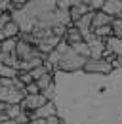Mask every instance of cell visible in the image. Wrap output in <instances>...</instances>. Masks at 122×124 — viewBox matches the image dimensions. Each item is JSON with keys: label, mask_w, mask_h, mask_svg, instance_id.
Instances as JSON below:
<instances>
[{"label": "cell", "mask_w": 122, "mask_h": 124, "mask_svg": "<svg viewBox=\"0 0 122 124\" xmlns=\"http://www.w3.org/2000/svg\"><path fill=\"white\" fill-rule=\"evenodd\" d=\"M36 84H38V88H40V92H44L46 88H50L52 84H53V73H44L40 78H36L34 80Z\"/></svg>", "instance_id": "obj_16"}, {"label": "cell", "mask_w": 122, "mask_h": 124, "mask_svg": "<svg viewBox=\"0 0 122 124\" xmlns=\"http://www.w3.org/2000/svg\"><path fill=\"white\" fill-rule=\"evenodd\" d=\"M84 2L88 4V8L92 12H99L103 8V4H105V0H84Z\"/></svg>", "instance_id": "obj_22"}, {"label": "cell", "mask_w": 122, "mask_h": 124, "mask_svg": "<svg viewBox=\"0 0 122 124\" xmlns=\"http://www.w3.org/2000/svg\"><path fill=\"white\" fill-rule=\"evenodd\" d=\"M111 27H113V36L122 38V17H113Z\"/></svg>", "instance_id": "obj_20"}, {"label": "cell", "mask_w": 122, "mask_h": 124, "mask_svg": "<svg viewBox=\"0 0 122 124\" xmlns=\"http://www.w3.org/2000/svg\"><path fill=\"white\" fill-rule=\"evenodd\" d=\"M32 93H40V88H38V84H36L34 80L25 86V95H32Z\"/></svg>", "instance_id": "obj_24"}, {"label": "cell", "mask_w": 122, "mask_h": 124, "mask_svg": "<svg viewBox=\"0 0 122 124\" xmlns=\"http://www.w3.org/2000/svg\"><path fill=\"white\" fill-rule=\"evenodd\" d=\"M92 17H93V12H88L86 16H82L80 19H76L75 23H73L76 29L82 32V36H86V34H90V32L93 31V29H92Z\"/></svg>", "instance_id": "obj_9"}, {"label": "cell", "mask_w": 122, "mask_h": 124, "mask_svg": "<svg viewBox=\"0 0 122 124\" xmlns=\"http://www.w3.org/2000/svg\"><path fill=\"white\" fill-rule=\"evenodd\" d=\"M46 101H50V99H46L42 93H32V95H25V97H23L21 107H23V111L32 113V111H36L38 107H42Z\"/></svg>", "instance_id": "obj_5"}, {"label": "cell", "mask_w": 122, "mask_h": 124, "mask_svg": "<svg viewBox=\"0 0 122 124\" xmlns=\"http://www.w3.org/2000/svg\"><path fill=\"white\" fill-rule=\"evenodd\" d=\"M4 38H6V36H4V32L0 31V42H2V40H4Z\"/></svg>", "instance_id": "obj_30"}, {"label": "cell", "mask_w": 122, "mask_h": 124, "mask_svg": "<svg viewBox=\"0 0 122 124\" xmlns=\"http://www.w3.org/2000/svg\"><path fill=\"white\" fill-rule=\"evenodd\" d=\"M15 46H17V38H4V40L0 42V48H2L4 54H12V52H15Z\"/></svg>", "instance_id": "obj_17"}, {"label": "cell", "mask_w": 122, "mask_h": 124, "mask_svg": "<svg viewBox=\"0 0 122 124\" xmlns=\"http://www.w3.org/2000/svg\"><path fill=\"white\" fill-rule=\"evenodd\" d=\"M46 124H65V122H63V118H61L59 115H53V116H48L46 118Z\"/></svg>", "instance_id": "obj_26"}, {"label": "cell", "mask_w": 122, "mask_h": 124, "mask_svg": "<svg viewBox=\"0 0 122 124\" xmlns=\"http://www.w3.org/2000/svg\"><path fill=\"white\" fill-rule=\"evenodd\" d=\"M27 2H29V0H12V4L15 6V10H21V8H23Z\"/></svg>", "instance_id": "obj_27"}, {"label": "cell", "mask_w": 122, "mask_h": 124, "mask_svg": "<svg viewBox=\"0 0 122 124\" xmlns=\"http://www.w3.org/2000/svg\"><path fill=\"white\" fill-rule=\"evenodd\" d=\"M25 97V90H19L15 86L10 88H0V101L6 105H14V103H21Z\"/></svg>", "instance_id": "obj_4"}, {"label": "cell", "mask_w": 122, "mask_h": 124, "mask_svg": "<svg viewBox=\"0 0 122 124\" xmlns=\"http://www.w3.org/2000/svg\"><path fill=\"white\" fill-rule=\"evenodd\" d=\"M105 48H109L116 57L122 55V38H116V36H109V38H105Z\"/></svg>", "instance_id": "obj_13"}, {"label": "cell", "mask_w": 122, "mask_h": 124, "mask_svg": "<svg viewBox=\"0 0 122 124\" xmlns=\"http://www.w3.org/2000/svg\"><path fill=\"white\" fill-rule=\"evenodd\" d=\"M15 54L19 57V61H27L30 57H46L44 54L30 42H25V40H19L17 38V46H15Z\"/></svg>", "instance_id": "obj_3"}, {"label": "cell", "mask_w": 122, "mask_h": 124, "mask_svg": "<svg viewBox=\"0 0 122 124\" xmlns=\"http://www.w3.org/2000/svg\"><path fill=\"white\" fill-rule=\"evenodd\" d=\"M59 42H61V38L53 36V34H50V36H46V38H42V40H38V42H36V48H38L44 55H48L52 50H55V48H57Z\"/></svg>", "instance_id": "obj_8"}, {"label": "cell", "mask_w": 122, "mask_h": 124, "mask_svg": "<svg viewBox=\"0 0 122 124\" xmlns=\"http://www.w3.org/2000/svg\"><path fill=\"white\" fill-rule=\"evenodd\" d=\"M113 67H120V69H122V55H118V57L113 61Z\"/></svg>", "instance_id": "obj_29"}, {"label": "cell", "mask_w": 122, "mask_h": 124, "mask_svg": "<svg viewBox=\"0 0 122 124\" xmlns=\"http://www.w3.org/2000/svg\"><path fill=\"white\" fill-rule=\"evenodd\" d=\"M57 52L61 54V57H59V61H57V67H55V69H59V71H63V73L82 71L84 63H86V59H88V57L76 54L65 40H61L59 44H57Z\"/></svg>", "instance_id": "obj_1"}, {"label": "cell", "mask_w": 122, "mask_h": 124, "mask_svg": "<svg viewBox=\"0 0 122 124\" xmlns=\"http://www.w3.org/2000/svg\"><path fill=\"white\" fill-rule=\"evenodd\" d=\"M30 124H46V118H30Z\"/></svg>", "instance_id": "obj_28"}, {"label": "cell", "mask_w": 122, "mask_h": 124, "mask_svg": "<svg viewBox=\"0 0 122 124\" xmlns=\"http://www.w3.org/2000/svg\"><path fill=\"white\" fill-rule=\"evenodd\" d=\"M53 115H57V107H55L53 101L50 99V101H46L42 107L32 111V113H30V118H48V116H53Z\"/></svg>", "instance_id": "obj_7"}, {"label": "cell", "mask_w": 122, "mask_h": 124, "mask_svg": "<svg viewBox=\"0 0 122 124\" xmlns=\"http://www.w3.org/2000/svg\"><path fill=\"white\" fill-rule=\"evenodd\" d=\"M113 23V17L107 16L105 12H93V17H92V29H97V27H103V25H111Z\"/></svg>", "instance_id": "obj_12"}, {"label": "cell", "mask_w": 122, "mask_h": 124, "mask_svg": "<svg viewBox=\"0 0 122 124\" xmlns=\"http://www.w3.org/2000/svg\"><path fill=\"white\" fill-rule=\"evenodd\" d=\"M69 46H73V44H78V42H84V36H82V32L76 29L75 25H69L67 27V32H65V38H63Z\"/></svg>", "instance_id": "obj_11"}, {"label": "cell", "mask_w": 122, "mask_h": 124, "mask_svg": "<svg viewBox=\"0 0 122 124\" xmlns=\"http://www.w3.org/2000/svg\"><path fill=\"white\" fill-rule=\"evenodd\" d=\"M71 2H73V0H55V6H57L59 10H69V8H71Z\"/></svg>", "instance_id": "obj_25"}, {"label": "cell", "mask_w": 122, "mask_h": 124, "mask_svg": "<svg viewBox=\"0 0 122 124\" xmlns=\"http://www.w3.org/2000/svg\"><path fill=\"white\" fill-rule=\"evenodd\" d=\"M17 78H19V80H21V82H23L25 86L32 82V77H30V73H29V71H19V73H17Z\"/></svg>", "instance_id": "obj_23"}, {"label": "cell", "mask_w": 122, "mask_h": 124, "mask_svg": "<svg viewBox=\"0 0 122 124\" xmlns=\"http://www.w3.org/2000/svg\"><path fill=\"white\" fill-rule=\"evenodd\" d=\"M93 34L105 40V38H109V36H113V27H111V25H103V27H97V29H93Z\"/></svg>", "instance_id": "obj_19"}, {"label": "cell", "mask_w": 122, "mask_h": 124, "mask_svg": "<svg viewBox=\"0 0 122 124\" xmlns=\"http://www.w3.org/2000/svg\"><path fill=\"white\" fill-rule=\"evenodd\" d=\"M2 32H4V36H6V38H17V36H19V32H21V29H19V25H17L15 21H8V23L4 25Z\"/></svg>", "instance_id": "obj_15"}, {"label": "cell", "mask_w": 122, "mask_h": 124, "mask_svg": "<svg viewBox=\"0 0 122 124\" xmlns=\"http://www.w3.org/2000/svg\"><path fill=\"white\" fill-rule=\"evenodd\" d=\"M4 116L6 118H10V120H15L21 113H23V107H21V103H14V105H6L4 103Z\"/></svg>", "instance_id": "obj_14"}, {"label": "cell", "mask_w": 122, "mask_h": 124, "mask_svg": "<svg viewBox=\"0 0 122 124\" xmlns=\"http://www.w3.org/2000/svg\"><path fill=\"white\" fill-rule=\"evenodd\" d=\"M88 12H92L88 8V4L84 0H73L71 2V8H69V16H71V21L75 23L76 19H80L82 16H86Z\"/></svg>", "instance_id": "obj_6"}, {"label": "cell", "mask_w": 122, "mask_h": 124, "mask_svg": "<svg viewBox=\"0 0 122 124\" xmlns=\"http://www.w3.org/2000/svg\"><path fill=\"white\" fill-rule=\"evenodd\" d=\"M17 69H14V67H8V65H2L0 63V78H15L17 77Z\"/></svg>", "instance_id": "obj_18"}, {"label": "cell", "mask_w": 122, "mask_h": 124, "mask_svg": "<svg viewBox=\"0 0 122 124\" xmlns=\"http://www.w3.org/2000/svg\"><path fill=\"white\" fill-rule=\"evenodd\" d=\"M113 69H114L113 63L103 57H88L82 67V71L90 73V75H109V73H113Z\"/></svg>", "instance_id": "obj_2"}, {"label": "cell", "mask_w": 122, "mask_h": 124, "mask_svg": "<svg viewBox=\"0 0 122 124\" xmlns=\"http://www.w3.org/2000/svg\"><path fill=\"white\" fill-rule=\"evenodd\" d=\"M101 12H105L111 17H122V2L120 0H105Z\"/></svg>", "instance_id": "obj_10"}, {"label": "cell", "mask_w": 122, "mask_h": 124, "mask_svg": "<svg viewBox=\"0 0 122 124\" xmlns=\"http://www.w3.org/2000/svg\"><path fill=\"white\" fill-rule=\"evenodd\" d=\"M2 14H4V12H2V10H0V16H2Z\"/></svg>", "instance_id": "obj_31"}, {"label": "cell", "mask_w": 122, "mask_h": 124, "mask_svg": "<svg viewBox=\"0 0 122 124\" xmlns=\"http://www.w3.org/2000/svg\"><path fill=\"white\" fill-rule=\"evenodd\" d=\"M73 50H75L76 54H80V55H84V57H90V46L86 44V42H78V44H73Z\"/></svg>", "instance_id": "obj_21"}]
</instances>
